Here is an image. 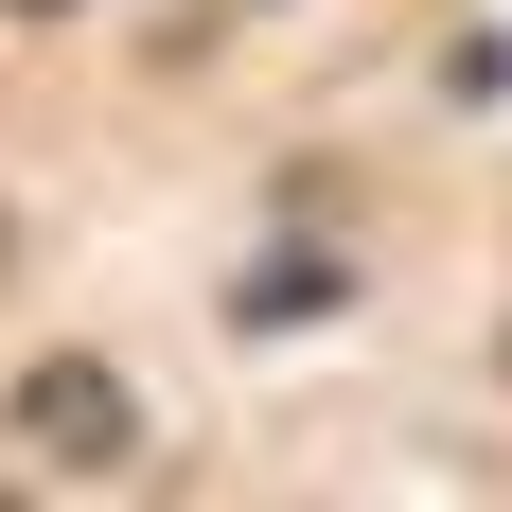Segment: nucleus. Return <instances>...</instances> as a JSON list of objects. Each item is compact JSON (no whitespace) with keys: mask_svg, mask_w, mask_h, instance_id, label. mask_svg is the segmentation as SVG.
Here are the masks:
<instances>
[{"mask_svg":"<svg viewBox=\"0 0 512 512\" xmlns=\"http://www.w3.org/2000/svg\"><path fill=\"white\" fill-rule=\"evenodd\" d=\"M18 18H36V0H18Z\"/></svg>","mask_w":512,"mask_h":512,"instance_id":"nucleus-4","label":"nucleus"},{"mask_svg":"<svg viewBox=\"0 0 512 512\" xmlns=\"http://www.w3.org/2000/svg\"><path fill=\"white\" fill-rule=\"evenodd\" d=\"M0 424H18L36 460H71V477H124V460H142V389H124L106 354H36L18 389H0Z\"/></svg>","mask_w":512,"mask_h":512,"instance_id":"nucleus-1","label":"nucleus"},{"mask_svg":"<svg viewBox=\"0 0 512 512\" xmlns=\"http://www.w3.org/2000/svg\"><path fill=\"white\" fill-rule=\"evenodd\" d=\"M336 301H354V283H336V265H301V248L230 283V318H248V336H283V318H336Z\"/></svg>","mask_w":512,"mask_h":512,"instance_id":"nucleus-2","label":"nucleus"},{"mask_svg":"<svg viewBox=\"0 0 512 512\" xmlns=\"http://www.w3.org/2000/svg\"><path fill=\"white\" fill-rule=\"evenodd\" d=\"M0 265H18V212H0Z\"/></svg>","mask_w":512,"mask_h":512,"instance_id":"nucleus-3","label":"nucleus"}]
</instances>
